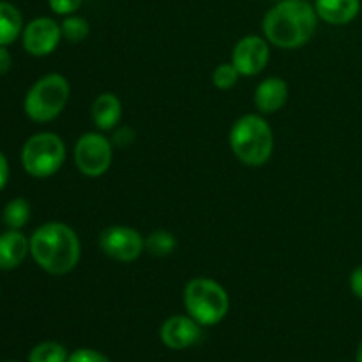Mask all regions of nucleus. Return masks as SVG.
Here are the masks:
<instances>
[{
	"mask_svg": "<svg viewBox=\"0 0 362 362\" xmlns=\"http://www.w3.org/2000/svg\"><path fill=\"white\" fill-rule=\"evenodd\" d=\"M83 4V0H48L49 9L55 14H73L80 9V6Z\"/></svg>",
	"mask_w": 362,
	"mask_h": 362,
	"instance_id": "5701e85b",
	"label": "nucleus"
},
{
	"mask_svg": "<svg viewBox=\"0 0 362 362\" xmlns=\"http://www.w3.org/2000/svg\"><path fill=\"white\" fill-rule=\"evenodd\" d=\"M113 152L108 138L99 133H85L74 145L76 168L87 177H101L112 165Z\"/></svg>",
	"mask_w": 362,
	"mask_h": 362,
	"instance_id": "0eeeda50",
	"label": "nucleus"
},
{
	"mask_svg": "<svg viewBox=\"0 0 362 362\" xmlns=\"http://www.w3.org/2000/svg\"><path fill=\"white\" fill-rule=\"evenodd\" d=\"M7 362H20V361H7Z\"/></svg>",
	"mask_w": 362,
	"mask_h": 362,
	"instance_id": "c85d7f7f",
	"label": "nucleus"
},
{
	"mask_svg": "<svg viewBox=\"0 0 362 362\" xmlns=\"http://www.w3.org/2000/svg\"><path fill=\"white\" fill-rule=\"evenodd\" d=\"M92 120L95 126L101 131H110L120 122L122 119V103L112 92H105V94L98 95L94 103H92Z\"/></svg>",
	"mask_w": 362,
	"mask_h": 362,
	"instance_id": "2eb2a0df",
	"label": "nucleus"
},
{
	"mask_svg": "<svg viewBox=\"0 0 362 362\" xmlns=\"http://www.w3.org/2000/svg\"><path fill=\"white\" fill-rule=\"evenodd\" d=\"M239 80V71L235 69L233 64H219L214 69V74H212V81L218 88L221 90H228Z\"/></svg>",
	"mask_w": 362,
	"mask_h": 362,
	"instance_id": "412c9836",
	"label": "nucleus"
},
{
	"mask_svg": "<svg viewBox=\"0 0 362 362\" xmlns=\"http://www.w3.org/2000/svg\"><path fill=\"white\" fill-rule=\"evenodd\" d=\"M134 138V133L129 129V127H122L120 131H117L115 133V138H113V141H115L117 145H120V147H124V145L131 144Z\"/></svg>",
	"mask_w": 362,
	"mask_h": 362,
	"instance_id": "a878e982",
	"label": "nucleus"
},
{
	"mask_svg": "<svg viewBox=\"0 0 362 362\" xmlns=\"http://www.w3.org/2000/svg\"><path fill=\"white\" fill-rule=\"evenodd\" d=\"M357 362H362V341H361L359 349H357Z\"/></svg>",
	"mask_w": 362,
	"mask_h": 362,
	"instance_id": "cd10ccee",
	"label": "nucleus"
},
{
	"mask_svg": "<svg viewBox=\"0 0 362 362\" xmlns=\"http://www.w3.org/2000/svg\"><path fill=\"white\" fill-rule=\"evenodd\" d=\"M200 327L202 325L198 324L194 318L175 315V317H170L168 320L163 322L159 336H161L163 345L168 346V349L186 350L200 341L202 338Z\"/></svg>",
	"mask_w": 362,
	"mask_h": 362,
	"instance_id": "9b49d317",
	"label": "nucleus"
},
{
	"mask_svg": "<svg viewBox=\"0 0 362 362\" xmlns=\"http://www.w3.org/2000/svg\"><path fill=\"white\" fill-rule=\"evenodd\" d=\"M288 99V87L281 78H267L255 90V105L262 113H274Z\"/></svg>",
	"mask_w": 362,
	"mask_h": 362,
	"instance_id": "4468645a",
	"label": "nucleus"
},
{
	"mask_svg": "<svg viewBox=\"0 0 362 362\" xmlns=\"http://www.w3.org/2000/svg\"><path fill=\"white\" fill-rule=\"evenodd\" d=\"M67 362H112L105 354L98 352L92 349H78L73 354H69Z\"/></svg>",
	"mask_w": 362,
	"mask_h": 362,
	"instance_id": "4be33fe9",
	"label": "nucleus"
},
{
	"mask_svg": "<svg viewBox=\"0 0 362 362\" xmlns=\"http://www.w3.org/2000/svg\"><path fill=\"white\" fill-rule=\"evenodd\" d=\"M69 354L66 346L57 341H42L28 354V362H67Z\"/></svg>",
	"mask_w": 362,
	"mask_h": 362,
	"instance_id": "a211bd4d",
	"label": "nucleus"
},
{
	"mask_svg": "<svg viewBox=\"0 0 362 362\" xmlns=\"http://www.w3.org/2000/svg\"><path fill=\"white\" fill-rule=\"evenodd\" d=\"M7 180H9V163H7V158L4 156V152L0 151V191L6 187Z\"/></svg>",
	"mask_w": 362,
	"mask_h": 362,
	"instance_id": "bb28decb",
	"label": "nucleus"
},
{
	"mask_svg": "<svg viewBox=\"0 0 362 362\" xmlns=\"http://www.w3.org/2000/svg\"><path fill=\"white\" fill-rule=\"evenodd\" d=\"M230 147L235 158L247 166H262L269 161L274 148V136L260 115H244L230 131Z\"/></svg>",
	"mask_w": 362,
	"mask_h": 362,
	"instance_id": "7ed1b4c3",
	"label": "nucleus"
},
{
	"mask_svg": "<svg viewBox=\"0 0 362 362\" xmlns=\"http://www.w3.org/2000/svg\"><path fill=\"white\" fill-rule=\"evenodd\" d=\"M30 251V240L20 230H7L0 235V271L20 267Z\"/></svg>",
	"mask_w": 362,
	"mask_h": 362,
	"instance_id": "f8f14e48",
	"label": "nucleus"
},
{
	"mask_svg": "<svg viewBox=\"0 0 362 362\" xmlns=\"http://www.w3.org/2000/svg\"><path fill=\"white\" fill-rule=\"evenodd\" d=\"M315 11L325 23L346 25L359 14L361 0H315Z\"/></svg>",
	"mask_w": 362,
	"mask_h": 362,
	"instance_id": "ddd939ff",
	"label": "nucleus"
},
{
	"mask_svg": "<svg viewBox=\"0 0 362 362\" xmlns=\"http://www.w3.org/2000/svg\"><path fill=\"white\" fill-rule=\"evenodd\" d=\"M4 225L9 230H20L30 219V205L25 198H14V200L7 202L2 212Z\"/></svg>",
	"mask_w": 362,
	"mask_h": 362,
	"instance_id": "f3484780",
	"label": "nucleus"
},
{
	"mask_svg": "<svg viewBox=\"0 0 362 362\" xmlns=\"http://www.w3.org/2000/svg\"><path fill=\"white\" fill-rule=\"evenodd\" d=\"M66 161V145L55 133H37L28 138L21 151V165L28 175L46 179Z\"/></svg>",
	"mask_w": 362,
	"mask_h": 362,
	"instance_id": "423d86ee",
	"label": "nucleus"
},
{
	"mask_svg": "<svg viewBox=\"0 0 362 362\" xmlns=\"http://www.w3.org/2000/svg\"><path fill=\"white\" fill-rule=\"evenodd\" d=\"M145 247L154 257H168V255H172L175 251L177 239L173 237V233L165 232V230H158V232H152L145 239Z\"/></svg>",
	"mask_w": 362,
	"mask_h": 362,
	"instance_id": "6ab92c4d",
	"label": "nucleus"
},
{
	"mask_svg": "<svg viewBox=\"0 0 362 362\" xmlns=\"http://www.w3.org/2000/svg\"><path fill=\"white\" fill-rule=\"evenodd\" d=\"M269 45L260 35H246L235 45L232 64L243 76H255L262 73L269 62Z\"/></svg>",
	"mask_w": 362,
	"mask_h": 362,
	"instance_id": "9d476101",
	"label": "nucleus"
},
{
	"mask_svg": "<svg viewBox=\"0 0 362 362\" xmlns=\"http://www.w3.org/2000/svg\"><path fill=\"white\" fill-rule=\"evenodd\" d=\"M69 81L62 74H46L35 81L25 95V113L34 122H49L57 119L69 101Z\"/></svg>",
	"mask_w": 362,
	"mask_h": 362,
	"instance_id": "39448f33",
	"label": "nucleus"
},
{
	"mask_svg": "<svg viewBox=\"0 0 362 362\" xmlns=\"http://www.w3.org/2000/svg\"><path fill=\"white\" fill-rule=\"evenodd\" d=\"M11 66H13L11 53L7 52L6 46H0V76H4L6 73H9Z\"/></svg>",
	"mask_w": 362,
	"mask_h": 362,
	"instance_id": "393cba45",
	"label": "nucleus"
},
{
	"mask_svg": "<svg viewBox=\"0 0 362 362\" xmlns=\"http://www.w3.org/2000/svg\"><path fill=\"white\" fill-rule=\"evenodd\" d=\"M184 304L191 318L200 325H216L226 317L230 299L219 283L209 278L191 279L184 290Z\"/></svg>",
	"mask_w": 362,
	"mask_h": 362,
	"instance_id": "20e7f679",
	"label": "nucleus"
},
{
	"mask_svg": "<svg viewBox=\"0 0 362 362\" xmlns=\"http://www.w3.org/2000/svg\"><path fill=\"white\" fill-rule=\"evenodd\" d=\"M350 288H352L354 296L362 300V267H357L350 276Z\"/></svg>",
	"mask_w": 362,
	"mask_h": 362,
	"instance_id": "b1692460",
	"label": "nucleus"
},
{
	"mask_svg": "<svg viewBox=\"0 0 362 362\" xmlns=\"http://www.w3.org/2000/svg\"><path fill=\"white\" fill-rule=\"evenodd\" d=\"M318 14L306 0H281L264 18V34L278 48H300L313 37Z\"/></svg>",
	"mask_w": 362,
	"mask_h": 362,
	"instance_id": "f257e3e1",
	"label": "nucleus"
},
{
	"mask_svg": "<svg viewBox=\"0 0 362 362\" xmlns=\"http://www.w3.org/2000/svg\"><path fill=\"white\" fill-rule=\"evenodd\" d=\"M23 48L34 57H46L59 46L62 39V28L55 20L41 16L32 20L21 32Z\"/></svg>",
	"mask_w": 362,
	"mask_h": 362,
	"instance_id": "1a4fd4ad",
	"label": "nucleus"
},
{
	"mask_svg": "<svg viewBox=\"0 0 362 362\" xmlns=\"http://www.w3.org/2000/svg\"><path fill=\"white\" fill-rule=\"evenodd\" d=\"M23 32V18L18 7L0 0V46H9Z\"/></svg>",
	"mask_w": 362,
	"mask_h": 362,
	"instance_id": "dca6fc26",
	"label": "nucleus"
},
{
	"mask_svg": "<svg viewBox=\"0 0 362 362\" xmlns=\"http://www.w3.org/2000/svg\"><path fill=\"white\" fill-rule=\"evenodd\" d=\"M28 240L32 258L48 274L64 276L73 271L80 262V239L74 230L64 223H45Z\"/></svg>",
	"mask_w": 362,
	"mask_h": 362,
	"instance_id": "f03ea898",
	"label": "nucleus"
},
{
	"mask_svg": "<svg viewBox=\"0 0 362 362\" xmlns=\"http://www.w3.org/2000/svg\"><path fill=\"white\" fill-rule=\"evenodd\" d=\"M99 247L112 260L129 264L140 257L145 247V240L134 228L117 225L103 230L99 235Z\"/></svg>",
	"mask_w": 362,
	"mask_h": 362,
	"instance_id": "6e6552de",
	"label": "nucleus"
},
{
	"mask_svg": "<svg viewBox=\"0 0 362 362\" xmlns=\"http://www.w3.org/2000/svg\"><path fill=\"white\" fill-rule=\"evenodd\" d=\"M62 28V37H66L69 42H81L88 37V21L81 16H67L60 25Z\"/></svg>",
	"mask_w": 362,
	"mask_h": 362,
	"instance_id": "aec40b11",
	"label": "nucleus"
}]
</instances>
